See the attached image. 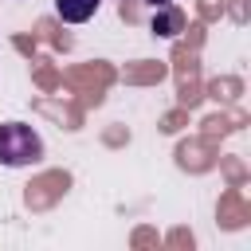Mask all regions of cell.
<instances>
[{"mask_svg": "<svg viewBox=\"0 0 251 251\" xmlns=\"http://www.w3.org/2000/svg\"><path fill=\"white\" fill-rule=\"evenodd\" d=\"M39 157H43V141L31 126H24V122L0 126V165L4 169H24V165H35Z\"/></svg>", "mask_w": 251, "mask_h": 251, "instance_id": "6da1fadb", "label": "cell"}, {"mask_svg": "<svg viewBox=\"0 0 251 251\" xmlns=\"http://www.w3.org/2000/svg\"><path fill=\"white\" fill-rule=\"evenodd\" d=\"M149 31H153V35H165V39L180 35V31H184V12H180L173 0H169V4H157L153 20H149Z\"/></svg>", "mask_w": 251, "mask_h": 251, "instance_id": "7a4b0ae2", "label": "cell"}, {"mask_svg": "<svg viewBox=\"0 0 251 251\" xmlns=\"http://www.w3.org/2000/svg\"><path fill=\"white\" fill-rule=\"evenodd\" d=\"M102 0H55V16L63 24H86L94 12H98Z\"/></svg>", "mask_w": 251, "mask_h": 251, "instance_id": "3957f363", "label": "cell"}, {"mask_svg": "<svg viewBox=\"0 0 251 251\" xmlns=\"http://www.w3.org/2000/svg\"><path fill=\"white\" fill-rule=\"evenodd\" d=\"M145 4H153V8H157V4H169V0H145Z\"/></svg>", "mask_w": 251, "mask_h": 251, "instance_id": "277c9868", "label": "cell"}]
</instances>
